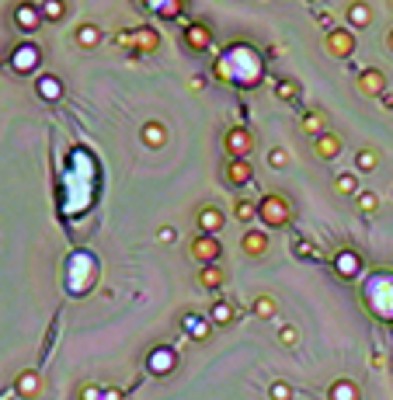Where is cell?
Instances as JSON below:
<instances>
[{"label": "cell", "mask_w": 393, "mask_h": 400, "mask_svg": "<svg viewBox=\"0 0 393 400\" xmlns=\"http://www.w3.org/2000/svg\"><path fill=\"white\" fill-rule=\"evenodd\" d=\"M258 219H261L265 226H271V230H282V226L293 223V202H289L282 192H268V195H261V202H258Z\"/></svg>", "instance_id": "1"}, {"label": "cell", "mask_w": 393, "mask_h": 400, "mask_svg": "<svg viewBox=\"0 0 393 400\" xmlns=\"http://www.w3.org/2000/svg\"><path fill=\"white\" fill-rule=\"evenodd\" d=\"M223 146H227L230 160H247L254 153V133L247 126H230L227 136H223Z\"/></svg>", "instance_id": "2"}, {"label": "cell", "mask_w": 393, "mask_h": 400, "mask_svg": "<svg viewBox=\"0 0 393 400\" xmlns=\"http://www.w3.org/2000/svg\"><path fill=\"white\" fill-rule=\"evenodd\" d=\"M188 258L195 261V265H219V258H223V244L216 241V237H205V234H199V237H192V244H188Z\"/></svg>", "instance_id": "3"}, {"label": "cell", "mask_w": 393, "mask_h": 400, "mask_svg": "<svg viewBox=\"0 0 393 400\" xmlns=\"http://www.w3.org/2000/svg\"><path fill=\"white\" fill-rule=\"evenodd\" d=\"M324 49L334 60H348V56H355V35L348 28H330L324 35Z\"/></svg>", "instance_id": "4"}, {"label": "cell", "mask_w": 393, "mask_h": 400, "mask_svg": "<svg viewBox=\"0 0 393 400\" xmlns=\"http://www.w3.org/2000/svg\"><path fill=\"white\" fill-rule=\"evenodd\" d=\"M38 63H42V49H38L35 42H21V45L11 52V70H14V74H21V77H25V74H32Z\"/></svg>", "instance_id": "5"}, {"label": "cell", "mask_w": 393, "mask_h": 400, "mask_svg": "<svg viewBox=\"0 0 393 400\" xmlns=\"http://www.w3.org/2000/svg\"><path fill=\"white\" fill-rule=\"evenodd\" d=\"M11 21H14V28L18 32H25V35H32V32H38L42 28V11L35 8V4H14V11H11Z\"/></svg>", "instance_id": "6"}, {"label": "cell", "mask_w": 393, "mask_h": 400, "mask_svg": "<svg viewBox=\"0 0 393 400\" xmlns=\"http://www.w3.org/2000/svg\"><path fill=\"white\" fill-rule=\"evenodd\" d=\"M330 265H334V271H338L341 278H359V275H362V258H359V251H352V247L334 251Z\"/></svg>", "instance_id": "7"}, {"label": "cell", "mask_w": 393, "mask_h": 400, "mask_svg": "<svg viewBox=\"0 0 393 400\" xmlns=\"http://www.w3.org/2000/svg\"><path fill=\"white\" fill-rule=\"evenodd\" d=\"M181 38H185V45H188L192 52H205V49L212 45V28H209L205 21H188L185 32H181Z\"/></svg>", "instance_id": "8"}, {"label": "cell", "mask_w": 393, "mask_h": 400, "mask_svg": "<svg viewBox=\"0 0 393 400\" xmlns=\"http://www.w3.org/2000/svg\"><path fill=\"white\" fill-rule=\"evenodd\" d=\"M223 223H227V216H223L219 205H202V209L195 212V226H199L205 237H216V234L223 230Z\"/></svg>", "instance_id": "9"}, {"label": "cell", "mask_w": 393, "mask_h": 400, "mask_svg": "<svg viewBox=\"0 0 393 400\" xmlns=\"http://www.w3.org/2000/svg\"><path fill=\"white\" fill-rule=\"evenodd\" d=\"M223 178H227L230 188H244L254 178V167H251V160H227L223 164Z\"/></svg>", "instance_id": "10"}, {"label": "cell", "mask_w": 393, "mask_h": 400, "mask_svg": "<svg viewBox=\"0 0 393 400\" xmlns=\"http://www.w3.org/2000/svg\"><path fill=\"white\" fill-rule=\"evenodd\" d=\"M146 362H150V373H153V376H171V373L178 369V352L167 348V345H160V348L150 352Z\"/></svg>", "instance_id": "11"}, {"label": "cell", "mask_w": 393, "mask_h": 400, "mask_svg": "<svg viewBox=\"0 0 393 400\" xmlns=\"http://www.w3.org/2000/svg\"><path fill=\"white\" fill-rule=\"evenodd\" d=\"M359 94H362V98H379V94H386V77H383V70H376V67L362 70V74H359Z\"/></svg>", "instance_id": "12"}, {"label": "cell", "mask_w": 393, "mask_h": 400, "mask_svg": "<svg viewBox=\"0 0 393 400\" xmlns=\"http://www.w3.org/2000/svg\"><path fill=\"white\" fill-rule=\"evenodd\" d=\"M14 390H18V397H25V400L42 397V376H38V369H25V373H18Z\"/></svg>", "instance_id": "13"}, {"label": "cell", "mask_w": 393, "mask_h": 400, "mask_svg": "<svg viewBox=\"0 0 393 400\" xmlns=\"http://www.w3.org/2000/svg\"><path fill=\"white\" fill-rule=\"evenodd\" d=\"M313 150H317V157L320 160H334L341 150H345V140L338 136V133H324V136H317L313 140Z\"/></svg>", "instance_id": "14"}, {"label": "cell", "mask_w": 393, "mask_h": 400, "mask_svg": "<svg viewBox=\"0 0 393 400\" xmlns=\"http://www.w3.org/2000/svg\"><path fill=\"white\" fill-rule=\"evenodd\" d=\"M133 49H136V56H153V52L160 49L157 28H136V32H133Z\"/></svg>", "instance_id": "15"}, {"label": "cell", "mask_w": 393, "mask_h": 400, "mask_svg": "<svg viewBox=\"0 0 393 400\" xmlns=\"http://www.w3.org/2000/svg\"><path fill=\"white\" fill-rule=\"evenodd\" d=\"M35 91H38L42 101H60V98H63V80L56 77V74H42V77L35 80Z\"/></svg>", "instance_id": "16"}, {"label": "cell", "mask_w": 393, "mask_h": 400, "mask_svg": "<svg viewBox=\"0 0 393 400\" xmlns=\"http://www.w3.org/2000/svg\"><path fill=\"white\" fill-rule=\"evenodd\" d=\"M345 18L352 28H369L372 25V8L366 4V0H352V4L345 8Z\"/></svg>", "instance_id": "17"}, {"label": "cell", "mask_w": 393, "mask_h": 400, "mask_svg": "<svg viewBox=\"0 0 393 400\" xmlns=\"http://www.w3.org/2000/svg\"><path fill=\"white\" fill-rule=\"evenodd\" d=\"M74 42L80 45V49H98L101 42H104V32L98 28V25H91V21H84L77 32H74Z\"/></svg>", "instance_id": "18"}, {"label": "cell", "mask_w": 393, "mask_h": 400, "mask_svg": "<svg viewBox=\"0 0 393 400\" xmlns=\"http://www.w3.org/2000/svg\"><path fill=\"white\" fill-rule=\"evenodd\" d=\"M240 247H244L247 258H261V254L268 251V234H265V230H247V234L240 237Z\"/></svg>", "instance_id": "19"}, {"label": "cell", "mask_w": 393, "mask_h": 400, "mask_svg": "<svg viewBox=\"0 0 393 400\" xmlns=\"http://www.w3.org/2000/svg\"><path fill=\"white\" fill-rule=\"evenodd\" d=\"M327 400H362V390L352 379H334L327 386Z\"/></svg>", "instance_id": "20"}, {"label": "cell", "mask_w": 393, "mask_h": 400, "mask_svg": "<svg viewBox=\"0 0 393 400\" xmlns=\"http://www.w3.org/2000/svg\"><path fill=\"white\" fill-rule=\"evenodd\" d=\"M139 140H143L150 150H160V146L167 143V126H164V122H143Z\"/></svg>", "instance_id": "21"}, {"label": "cell", "mask_w": 393, "mask_h": 400, "mask_svg": "<svg viewBox=\"0 0 393 400\" xmlns=\"http://www.w3.org/2000/svg\"><path fill=\"white\" fill-rule=\"evenodd\" d=\"M181 327H185V334H188L192 341H205V337H209V320L199 317V313H185V317H181Z\"/></svg>", "instance_id": "22"}, {"label": "cell", "mask_w": 393, "mask_h": 400, "mask_svg": "<svg viewBox=\"0 0 393 400\" xmlns=\"http://www.w3.org/2000/svg\"><path fill=\"white\" fill-rule=\"evenodd\" d=\"M324 122H327L324 108H313V111H306V115H303V122H300V126H303V133H306V136H313V140H317V136H324Z\"/></svg>", "instance_id": "23"}, {"label": "cell", "mask_w": 393, "mask_h": 400, "mask_svg": "<svg viewBox=\"0 0 393 400\" xmlns=\"http://www.w3.org/2000/svg\"><path fill=\"white\" fill-rule=\"evenodd\" d=\"M251 310H254V317H261V320H271V317L278 313V303H275V296H268V293H258V296L251 300Z\"/></svg>", "instance_id": "24"}, {"label": "cell", "mask_w": 393, "mask_h": 400, "mask_svg": "<svg viewBox=\"0 0 393 400\" xmlns=\"http://www.w3.org/2000/svg\"><path fill=\"white\" fill-rule=\"evenodd\" d=\"M199 282H202V289H223V282H227V271H223L219 265H205L199 271Z\"/></svg>", "instance_id": "25"}, {"label": "cell", "mask_w": 393, "mask_h": 400, "mask_svg": "<svg viewBox=\"0 0 393 400\" xmlns=\"http://www.w3.org/2000/svg\"><path fill=\"white\" fill-rule=\"evenodd\" d=\"M209 320H212V324H223V327H230V324L237 320V310H234V303H227V300L212 303V310H209Z\"/></svg>", "instance_id": "26"}, {"label": "cell", "mask_w": 393, "mask_h": 400, "mask_svg": "<svg viewBox=\"0 0 393 400\" xmlns=\"http://www.w3.org/2000/svg\"><path fill=\"white\" fill-rule=\"evenodd\" d=\"M38 11H42V21H63L67 18L63 0H45V4H38Z\"/></svg>", "instance_id": "27"}, {"label": "cell", "mask_w": 393, "mask_h": 400, "mask_svg": "<svg viewBox=\"0 0 393 400\" xmlns=\"http://www.w3.org/2000/svg\"><path fill=\"white\" fill-rule=\"evenodd\" d=\"M355 209H359L362 216H376V212H379V195H376V192H359V195H355Z\"/></svg>", "instance_id": "28"}, {"label": "cell", "mask_w": 393, "mask_h": 400, "mask_svg": "<svg viewBox=\"0 0 393 400\" xmlns=\"http://www.w3.org/2000/svg\"><path fill=\"white\" fill-rule=\"evenodd\" d=\"M275 98H278V101H296V98H300V84L289 80V77L278 80V84H275Z\"/></svg>", "instance_id": "29"}, {"label": "cell", "mask_w": 393, "mask_h": 400, "mask_svg": "<svg viewBox=\"0 0 393 400\" xmlns=\"http://www.w3.org/2000/svg\"><path fill=\"white\" fill-rule=\"evenodd\" d=\"M376 164H379V153H376L372 146H362V150L355 153V167H359V170H376Z\"/></svg>", "instance_id": "30"}, {"label": "cell", "mask_w": 393, "mask_h": 400, "mask_svg": "<svg viewBox=\"0 0 393 400\" xmlns=\"http://www.w3.org/2000/svg\"><path fill=\"white\" fill-rule=\"evenodd\" d=\"M334 192L338 195H359V178L355 175H338L334 178Z\"/></svg>", "instance_id": "31"}, {"label": "cell", "mask_w": 393, "mask_h": 400, "mask_svg": "<svg viewBox=\"0 0 393 400\" xmlns=\"http://www.w3.org/2000/svg\"><path fill=\"white\" fill-rule=\"evenodd\" d=\"M234 216H237L240 223H251V219L258 216V205H254L251 199H237V205H234Z\"/></svg>", "instance_id": "32"}, {"label": "cell", "mask_w": 393, "mask_h": 400, "mask_svg": "<svg viewBox=\"0 0 393 400\" xmlns=\"http://www.w3.org/2000/svg\"><path fill=\"white\" fill-rule=\"evenodd\" d=\"M278 345L296 348V345H300V331H296L293 324H282V327H278Z\"/></svg>", "instance_id": "33"}, {"label": "cell", "mask_w": 393, "mask_h": 400, "mask_svg": "<svg viewBox=\"0 0 393 400\" xmlns=\"http://www.w3.org/2000/svg\"><path fill=\"white\" fill-rule=\"evenodd\" d=\"M268 397H271V400H293V397H296V390H293L289 383H282V379H275V383H271V390H268Z\"/></svg>", "instance_id": "34"}, {"label": "cell", "mask_w": 393, "mask_h": 400, "mask_svg": "<svg viewBox=\"0 0 393 400\" xmlns=\"http://www.w3.org/2000/svg\"><path fill=\"white\" fill-rule=\"evenodd\" d=\"M268 164L271 167H289V150L286 146H271L268 150Z\"/></svg>", "instance_id": "35"}, {"label": "cell", "mask_w": 393, "mask_h": 400, "mask_svg": "<svg viewBox=\"0 0 393 400\" xmlns=\"http://www.w3.org/2000/svg\"><path fill=\"white\" fill-rule=\"evenodd\" d=\"M157 11H160L164 18H181V14H185V4H181V0H171V4H160Z\"/></svg>", "instance_id": "36"}, {"label": "cell", "mask_w": 393, "mask_h": 400, "mask_svg": "<svg viewBox=\"0 0 393 400\" xmlns=\"http://www.w3.org/2000/svg\"><path fill=\"white\" fill-rule=\"evenodd\" d=\"M157 241H160V244H175V241H178V230H175V226H160V230H157Z\"/></svg>", "instance_id": "37"}, {"label": "cell", "mask_w": 393, "mask_h": 400, "mask_svg": "<svg viewBox=\"0 0 393 400\" xmlns=\"http://www.w3.org/2000/svg\"><path fill=\"white\" fill-rule=\"evenodd\" d=\"M101 393H104L101 386H84L80 390V400H101Z\"/></svg>", "instance_id": "38"}, {"label": "cell", "mask_w": 393, "mask_h": 400, "mask_svg": "<svg viewBox=\"0 0 393 400\" xmlns=\"http://www.w3.org/2000/svg\"><path fill=\"white\" fill-rule=\"evenodd\" d=\"M293 247H296V254H300V258H313V244H306V241H296Z\"/></svg>", "instance_id": "39"}, {"label": "cell", "mask_w": 393, "mask_h": 400, "mask_svg": "<svg viewBox=\"0 0 393 400\" xmlns=\"http://www.w3.org/2000/svg\"><path fill=\"white\" fill-rule=\"evenodd\" d=\"M115 42H119V45H126V49H133V32H122V35H115Z\"/></svg>", "instance_id": "40"}, {"label": "cell", "mask_w": 393, "mask_h": 400, "mask_svg": "<svg viewBox=\"0 0 393 400\" xmlns=\"http://www.w3.org/2000/svg\"><path fill=\"white\" fill-rule=\"evenodd\" d=\"M101 400H126V397H122V390H104Z\"/></svg>", "instance_id": "41"}, {"label": "cell", "mask_w": 393, "mask_h": 400, "mask_svg": "<svg viewBox=\"0 0 393 400\" xmlns=\"http://www.w3.org/2000/svg\"><path fill=\"white\" fill-rule=\"evenodd\" d=\"M188 84H192V91H202V87H205V77H192Z\"/></svg>", "instance_id": "42"}, {"label": "cell", "mask_w": 393, "mask_h": 400, "mask_svg": "<svg viewBox=\"0 0 393 400\" xmlns=\"http://www.w3.org/2000/svg\"><path fill=\"white\" fill-rule=\"evenodd\" d=\"M386 49L393 52V28H390V35H386Z\"/></svg>", "instance_id": "43"}]
</instances>
